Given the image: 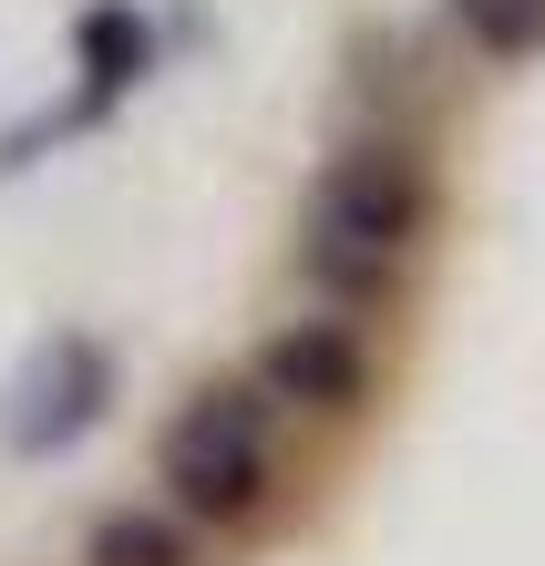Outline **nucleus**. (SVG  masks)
Returning a JSON list of instances; mask_svg holds the SVG:
<instances>
[{"label":"nucleus","instance_id":"f03ea898","mask_svg":"<svg viewBox=\"0 0 545 566\" xmlns=\"http://www.w3.org/2000/svg\"><path fill=\"white\" fill-rule=\"evenodd\" d=\"M155 484H165V515L207 525V536H237V525L268 515V494H279V402L227 371V381H196L176 412L155 432Z\"/></svg>","mask_w":545,"mask_h":566},{"label":"nucleus","instance_id":"f257e3e1","mask_svg":"<svg viewBox=\"0 0 545 566\" xmlns=\"http://www.w3.org/2000/svg\"><path fill=\"white\" fill-rule=\"evenodd\" d=\"M432 227V165L412 135H350L298 196V279L339 319L391 310Z\"/></svg>","mask_w":545,"mask_h":566},{"label":"nucleus","instance_id":"0eeeda50","mask_svg":"<svg viewBox=\"0 0 545 566\" xmlns=\"http://www.w3.org/2000/svg\"><path fill=\"white\" fill-rule=\"evenodd\" d=\"M453 11V31L484 62H535L545 52V0H442Z\"/></svg>","mask_w":545,"mask_h":566},{"label":"nucleus","instance_id":"20e7f679","mask_svg":"<svg viewBox=\"0 0 545 566\" xmlns=\"http://www.w3.org/2000/svg\"><path fill=\"white\" fill-rule=\"evenodd\" d=\"M104 412H114L104 329H42V350H31L11 371V391H0V453L62 463V453H83L93 432H104Z\"/></svg>","mask_w":545,"mask_h":566},{"label":"nucleus","instance_id":"423d86ee","mask_svg":"<svg viewBox=\"0 0 545 566\" xmlns=\"http://www.w3.org/2000/svg\"><path fill=\"white\" fill-rule=\"evenodd\" d=\"M83 566H196V536L165 505H104L83 525Z\"/></svg>","mask_w":545,"mask_h":566},{"label":"nucleus","instance_id":"7ed1b4c3","mask_svg":"<svg viewBox=\"0 0 545 566\" xmlns=\"http://www.w3.org/2000/svg\"><path fill=\"white\" fill-rule=\"evenodd\" d=\"M155 62H165V31H155L145 0H83L73 11V93H62L52 114H31V124H0V186H11L21 165H42L52 145L104 135L134 93H145Z\"/></svg>","mask_w":545,"mask_h":566},{"label":"nucleus","instance_id":"39448f33","mask_svg":"<svg viewBox=\"0 0 545 566\" xmlns=\"http://www.w3.org/2000/svg\"><path fill=\"white\" fill-rule=\"evenodd\" d=\"M248 381H258L279 412L350 422V412L370 402V391H381V360H370L360 319H339V310H310V319H289V329H268V340H258Z\"/></svg>","mask_w":545,"mask_h":566}]
</instances>
